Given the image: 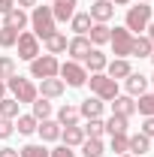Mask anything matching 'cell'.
<instances>
[{"mask_svg":"<svg viewBox=\"0 0 154 157\" xmlns=\"http://www.w3.org/2000/svg\"><path fill=\"white\" fill-rule=\"evenodd\" d=\"M88 33H91V45H106V42L112 39V27L97 21V24H91V30H88Z\"/></svg>","mask_w":154,"mask_h":157,"instance_id":"obj_15","label":"cell"},{"mask_svg":"<svg viewBox=\"0 0 154 157\" xmlns=\"http://www.w3.org/2000/svg\"><path fill=\"white\" fill-rule=\"evenodd\" d=\"M151 82H154V76H151Z\"/></svg>","mask_w":154,"mask_h":157,"instance_id":"obj_50","label":"cell"},{"mask_svg":"<svg viewBox=\"0 0 154 157\" xmlns=\"http://www.w3.org/2000/svg\"><path fill=\"white\" fill-rule=\"evenodd\" d=\"M82 130H85V136H91V139H100L103 133H106V124H103L100 118H91V121H88V127H82Z\"/></svg>","mask_w":154,"mask_h":157,"instance_id":"obj_34","label":"cell"},{"mask_svg":"<svg viewBox=\"0 0 154 157\" xmlns=\"http://www.w3.org/2000/svg\"><path fill=\"white\" fill-rule=\"evenodd\" d=\"M0 157H18V148H0Z\"/></svg>","mask_w":154,"mask_h":157,"instance_id":"obj_42","label":"cell"},{"mask_svg":"<svg viewBox=\"0 0 154 157\" xmlns=\"http://www.w3.org/2000/svg\"><path fill=\"white\" fill-rule=\"evenodd\" d=\"M133 39L136 36L127 30V27H115V30H112V39H109V42H112V52H115L118 58H127L130 48H133Z\"/></svg>","mask_w":154,"mask_h":157,"instance_id":"obj_7","label":"cell"},{"mask_svg":"<svg viewBox=\"0 0 154 157\" xmlns=\"http://www.w3.org/2000/svg\"><path fill=\"white\" fill-rule=\"evenodd\" d=\"M91 48H94V45H91V39H88V36H76V39L67 42V52L73 55V60H85L88 55H91Z\"/></svg>","mask_w":154,"mask_h":157,"instance_id":"obj_10","label":"cell"},{"mask_svg":"<svg viewBox=\"0 0 154 157\" xmlns=\"http://www.w3.org/2000/svg\"><path fill=\"white\" fill-rule=\"evenodd\" d=\"M133 112H136V100L133 97H115V100H112V115L130 118Z\"/></svg>","mask_w":154,"mask_h":157,"instance_id":"obj_19","label":"cell"},{"mask_svg":"<svg viewBox=\"0 0 154 157\" xmlns=\"http://www.w3.org/2000/svg\"><path fill=\"white\" fill-rule=\"evenodd\" d=\"M0 118L15 121V118H18V100H12V97H3V100H0Z\"/></svg>","mask_w":154,"mask_h":157,"instance_id":"obj_27","label":"cell"},{"mask_svg":"<svg viewBox=\"0 0 154 157\" xmlns=\"http://www.w3.org/2000/svg\"><path fill=\"white\" fill-rule=\"evenodd\" d=\"M6 88L12 91V100H18V103H33V100L39 97L37 85H33L30 78H21L18 73H15L12 78H6Z\"/></svg>","mask_w":154,"mask_h":157,"instance_id":"obj_2","label":"cell"},{"mask_svg":"<svg viewBox=\"0 0 154 157\" xmlns=\"http://www.w3.org/2000/svg\"><path fill=\"white\" fill-rule=\"evenodd\" d=\"M136 3H151V0H136Z\"/></svg>","mask_w":154,"mask_h":157,"instance_id":"obj_48","label":"cell"},{"mask_svg":"<svg viewBox=\"0 0 154 157\" xmlns=\"http://www.w3.org/2000/svg\"><path fill=\"white\" fill-rule=\"evenodd\" d=\"M151 24V6L148 3H136L127 9V21H124V27L130 30V33H139V30H145Z\"/></svg>","mask_w":154,"mask_h":157,"instance_id":"obj_3","label":"cell"},{"mask_svg":"<svg viewBox=\"0 0 154 157\" xmlns=\"http://www.w3.org/2000/svg\"><path fill=\"white\" fill-rule=\"evenodd\" d=\"M12 76H15V60L3 55V58H0V78L6 82V78H12Z\"/></svg>","mask_w":154,"mask_h":157,"instance_id":"obj_36","label":"cell"},{"mask_svg":"<svg viewBox=\"0 0 154 157\" xmlns=\"http://www.w3.org/2000/svg\"><path fill=\"white\" fill-rule=\"evenodd\" d=\"M106 63H109V58H106L100 48H91V55L85 58V67H88V73H103V70H106Z\"/></svg>","mask_w":154,"mask_h":157,"instance_id":"obj_18","label":"cell"},{"mask_svg":"<svg viewBox=\"0 0 154 157\" xmlns=\"http://www.w3.org/2000/svg\"><path fill=\"white\" fill-rule=\"evenodd\" d=\"M151 148V139L145 136V133H136V136H127V151H133L136 157H142L145 151Z\"/></svg>","mask_w":154,"mask_h":157,"instance_id":"obj_17","label":"cell"},{"mask_svg":"<svg viewBox=\"0 0 154 157\" xmlns=\"http://www.w3.org/2000/svg\"><path fill=\"white\" fill-rule=\"evenodd\" d=\"M82 154L85 157H103V142L100 139H85L82 142Z\"/></svg>","mask_w":154,"mask_h":157,"instance_id":"obj_31","label":"cell"},{"mask_svg":"<svg viewBox=\"0 0 154 157\" xmlns=\"http://www.w3.org/2000/svg\"><path fill=\"white\" fill-rule=\"evenodd\" d=\"M9 9H15V3L12 0H0V15H6Z\"/></svg>","mask_w":154,"mask_h":157,"instance_id":"obj_41","label":"cell"},{"mask_svg":"<svg viewBox=\"0 0 154 157\" xmlns=\"http://www.w3.org/2000/svg\"><path fill=\"white\" fill-rule=\"evenodd\" d=\"M76 6H79V0H55V6H52L55 21H70L76 15Z\"/></svg>","mask_w":154,"mask_h":157,"instance_id":"obj_12","label":"cell"},{"mask_svg":"<svg viewBox=\"0 0 154 157\" xmlns=\"http://www.w3.org/2000/svg\"><path fill=\"white\" fill-rule=\"evenodd\" d=\"M60 70V63L55 55H42V58H33L30 60V76L33 78H55Z\"/></svg>","mask_w":154,"mask_h":157,"instance_id":"obj_5","label":"cell"},{"mask_svg":"<svg viewBox=\"0 0 154 157\" xmlns=\"http://www.w3.org/2000/svg\"><path fill=\"white\" fill-rule=\"evenodd\" d=\"M130 73H133V67H130V60H127V58H115L112 63H106V76L115 78V82H118V78H127Z\"/></svg>","mask_w":154,"mask_h":157,"instance_id":"obj_13","label":"cell"},{"mask_svg":"<svg viewBox=\"0 0 154 157\" xmlns=\"http://www.w3.org/2000/svg\"><path fill=\"white\" fill-rule=\"evenodd\" d=\"M103 124H106V133H109V136L127 133V118H124V115H112L109 121H103Z\"/></svg>","mask_w":154,"mask_h":157,"instance_id":"obj_29","label":"cell"},{"mask_svg":"<svg viewBox=\"0 0 154 157\" xmlns=\"http://www.w3.org/2000/svg\"><path fill=\"white\" fill-rule=\"evenodd\" d=\"M145 88H148V78L142 76V73H130V76H127V94H130V97H136V94L142 97Z\"/></svg>","mask_w":154,"mask_h":157,"instance_id":"obj_22","label":"cell"},{"mask_svg":"<svg viewBox=\"0 0 154 157\" xmlns=\"http://www.w3.org/2000/svg\"><path fill=\"white\" fill-rule=\"evenodd\" d=\"M18 42V30H12V27H0V48H12Z\"/></svg>","mask_w":154,"mask_h":157,"instance_id":"obj_33","label":"cell"},{"mask_svg":"<svg viewBox=\"0 0 154 157\" xmlns=\"http://www.w3.org/2000/svg\"><path fill=\"white\" fill-rule=\"evenodd\" d=\"M18 58L21 60H33L39 58V39L33 36V33H18Z\"/></svg>","mask_w":154,"mask_h":157,"instance_id":"obj_8","label":"cell"},{"mask_svg":"<svg viewBox=\"0 0 154 157\" xmlns=\"http://www.w3.org/2000/svg\"><path fill=\"white\" fill-rule=\"evenodd\" d=\"M151 60H154V52H151Z\"/></svg>","mask_w":154,"mask_h":157,"instance_id":"obj_49","label":"cell"},{"mask_svg":"<svg viewBox=\"0 0 154 157\" xmlns=\"http://www.w3.org/2000/svg\"><path fill=\"white\" fill-rule=\"evenodd\" d=\"M79 115L82 118H100L103 115V100L100 97H88V100H82V106H79Z\"/></svg>","mask_w":154,"mask_h":157,"instance_id":"obj_14","label":"cell"},{"mask_svg":"<svg viewBox=\"0 0 154 157\" xmlns=\"http://www.w3.org/2000/svg\"><path fill=\"white\" fill-rule=\"evenodd\" d=\"M91 24H94V18H91L88 12H76V15L70 18V27L76 30V36H85V33L91 30Z\"/></svg>","mask_w":154,"mask_h":157,"instance_id":"obj_24","label":"cell"},{"mask_svg":"<svg viewBox=\"0 0 154 157\" xmlns=\"http://www.w3.org/2000/svg\"><path fill=\"white\" fill-rule=\"evenodd\" d=\"M151 52H154V45H151L148 36H136L133 39V48H130L133 58H151Z\"/></svg>","mask_w":154,"mask_h":157,"instance_id":"obj_25","label":"cell"},{"mask_svg":"<svg viewBox=\"0 0 154 157\" xmlns=\"http://www.w3.org/2000/svg\"><path fill=\"white\" fill-rule=\"evenodd\" d=\"M88 82H91L94 97H100V100H115L118 97V82H115V78H109L106 73H91Z\"/></svg>","mask_w":154,"mask_h":157,"instance_id":"obj_4","label":"cell"},{"mask_svg":"<svg viewBox=\"0 0 154 157\" xmlns=\"http://www.w3.org/2000/svg\"><path fill=\"white\" fill-rule=\"evenodd\" d=\"M118 157H136V154H118Z\"/></svg>","mask_w":154,"mask_h":157,"instance_id":"obj_47","label":"cell"},{"mask_svg":"<svg viewBox=\"0 0 154 157\" xmlns=\"http://www.w3.org/2000/svg\"><path fill=\"white\" fill-rule=\"evenodd\" d=\"M12 133H15V124L6 121V118H0V139H9Z\"/></svg>","mask_w":154,"mask_h":157,"instance_id":"obj_38","label":"cell"},{"mask_svg":"<svg viewBox=\"0 0 154 157\" xmlns=\"http://www.w3.org/2000/svg\"><path fill=\"white\" fill-rule=\"evenodd\" d=\"M148 39H151V45H154V21L148 24Z\"/></svg>","mask_w":154,"mask_h":157,"instance_id":"obj_43","label":"cell"},{"mask_svg":"<svg viewBox=\"0 0 154 157\" xmlns=\"http://www.w3.org/2000/svg\"><path fill=\"white\" fill-rule=\"evenodd\" d=\"M37 124H39V121H37L33 115H18V118H15V130H18L21 136H30V133H37Z\"/></svg>","mask_w":154,"mask_h":157,"instance_id":"obj_26","label":"cell"},{"mask_svg":"<svg viewBox=\"0 0 154 157\" xmlns=\"http://www.w3.org/2000/svg\"><path fill=\"white\" fill-rule=\"evenodd\" d=\"M109 3H112V6H115V3H118V6H124V3H130V0H109Z\"/></svg>","mask_w":154,"mask_h":157,"instance_id":"obj_46","label":"cell"},{"mask_svg":"<svg viewBox=\"0 0 154 157\" xmlns=\"http://www.w3.org/2000/svg\"><path fill=\"white\" fill-rule=\"evenodd\" d=\"M142 133H145L148 139L154 136V115H151V118H145V124H142Z\"/></svg>","mask_w":154,"mask_h":157,"instance_id":"obj_40","label":"cell"},{"mask_svg":"<svg viewBox=\"0 0 154 157\" xmlns=\"http://www.w3.org/2000/svg\"><path fill=\"white\" fill-rule=\"evenodd\" d=\"M30 24H33V36L37 39H48L58 27V21L52 15V6H33V12H30Z\"/></svg>","mask_w":154,"mask_h":157,"instance_id":"obj_1","label":"cell"},{"mask_svg":"<svg viewBox=\"0 0 154 157\" xmlns=\"http://www.w3.org/2000/svg\"><path fill=\"white\" fill-rule=\"evenodd\" d=\"M48 154H52V151H48L45 145H24L18 151V157H48Z\"/></svg>","mask_w":154,"mask_h":157,"instance_id":"obj_35","label":"cell"},{"mask_svg":"<svg viewBox=\"0 0 154 157\" xmlns=\"http://www.w3.org/2000/svg\"><path fill=\"white\" fill-rule=\"evenodd\" d=\"M3 94H6V82L0 78V100H3Z\"/></svg>","mask_w":154,"mask_h":157,"instance_id":"obj_45","label":"cell"},{"mask_svg":"<svg viewBox=\"0 0 154 157\" xmlns=\"http://www.w3.org/2000/svg\"><path fill=\"white\" fill-rule=\"evenodd\" d=\"M18 6H37V0H18Z\"/></svg>","mask_w":154,"mask_h":157,"instance_id":"obj_44","label":"cell"},{"mask_svg":"<svg viewBox=\"0 0 154 157\" xmlns=\"http://www.w3.org/2000/svg\"><path fill=\"white\" fill-rule=\"evenodd\" d=\"M30 106H33V118H37V121H45V118L52 115V103H48L45 97H37Z\"/></svg>","mask_w":154,"mask_h":157,"instance_id":"obj_30","label":"cell"},{"mask_svg":"<svg viewBox=\"0 0 154 157\" xmlns=\"http://www.w3.org/2000/svg\"><path fill=\"white\" fill-rule=\"evenodd\" d=\"M60 139H64V145L76 148V145H82V142H85V130H82L79 124H73V127H64V130H60Z\"/></svg>","mask_w":154,"mask_h":157,"instance_id":"obj_16","label":"cell"},{"mask_svg":"<svg viewBox=\"0 0 154 157\" xmlns=\"http://www.w3.org/2000/svg\"><path fill=\"white\" fill-rule=\"evenodd\" d=\"M88 15H91L94 21H100V24H106V21L115 15V6H112L109 0H94V3H91V12H88Z\"/></svg>","mask_w":154,"mask_h":157,"instance_id":"obj_11","label":"cell"},{"mask_svg":"<svg viewBox=\"0 0 154 157\" xmlns=\"http://www.w3.org/2000/svg\"><path fill=\"white\" fill-rule=\"evenodd\" d=\"M136 112H139V115H145V118H151V115H154V94H142L139 103H136Z\"/></svg>","mask_w":154,"mask_h":157,"instance_id":"obj_32","label":"cell"},{"mask_svg":"<svg viewBox=\"0 0 154 157\" xmlns=\"http://www.w3.org/2000/svg\"><path fill=\"white\" fill-rule=\"evenodd\" d=\"M27 12H24V9H9V12H6V21H3V24H6V27H12V30H24V24H27Z\"/></svg>","mask_w":154,"mask_h":157,"instance_id":"obj_23","label":"cell"},{"mask_svg":"<svg viewBox=\"0 0 154 157\" xmlns=\"http://www.w3.org/2000/svg\"><path fill=\"white\" fill-rule=\"evenodd\" d=\"M45 48H48V55H60V52H67V36L55 30L52 36L45 39Z\"/></svg>","mask_w":154,"mask_h":157,"instance_id":"obj_28","label":"cell"},{"mask_svg":"<svg viewBox=\"0 0 154 157\" xmlns=\"http://www.w3.org/2000/svg\"><path fill=\"white\" fill-rule=\"evenodd\" d=\"M48 157H76V154H73V148H70V145H58Z\"/></svg>","mask_w":154,"mask_h":157,"instance_id":"obj_39","label":"cell"},{"mask_svg":"<svg viewBox=\"0 0 154 157\" xmlns=\"http://www.w3.org/2000/svg\"><path fill=\"white\" fill-rule=\"evenodd\" d=\"M58 73L64 76V85H70V88H82V85L88 82V70H85L79 60H67Z\"/></svg>","mask_w":154,"mask_h":157,"instance_id":"obj_6","label":"cell"},{"mask_svg":"<svg viewBox=\"0 0 154 157\" xmlns=\"http://www.w3.org/2000/svg\"><path fill=\"white\" fill-rule=\"evenodd\" d=\"M79 106H70V103H67V106H60L58 109V124L60 127H73V124H79Z\"/></svg>","mask_w":154,"mask_h":157,"instance_id":"obj_20","label":"cell"},{"mask_svg":"<svg viewBox=\"0 0 154 157\" xmlns=\"http://www.w3.org/2000/svg\"><path fill=\"white\" fill-rule=\"evenodd\" d=\"M64 88H67V85H64V78H39V97H45V100H55V97H60V94H64Z\"/></svg>","mask_w":154,"mask_h":157,"instance_id":"obj_9","label":"cell"},{"mask_svg":"<svg viewBox=\"0 0 154 157\" xmlns=\"http://www.w3.org/2000/svg\"><path fill=\"white\" fill-rule=\"evenodd\" d=\"M112 151L115 154H127V133H115L112 136Z\"/></svg>","mask_w":154,"mask_h":157,"instance_id":"obj_37","label":"cell"},{"mask_svg":"<svg viewBox=\"0 0 154 157\" xmlns=\"http://www.w3.org/2000/svg\"><path fill=\"white\" fill-rule=\"evenodd\" d=\"M37 130H39V136L45 139V142L60 139V124H58V121H48V118H45V121H39V124H37Z\"/></svg>","mask_w":154,"mask_h":157,"instance_id":"obj_21","label":"cell"}]
</instances>
